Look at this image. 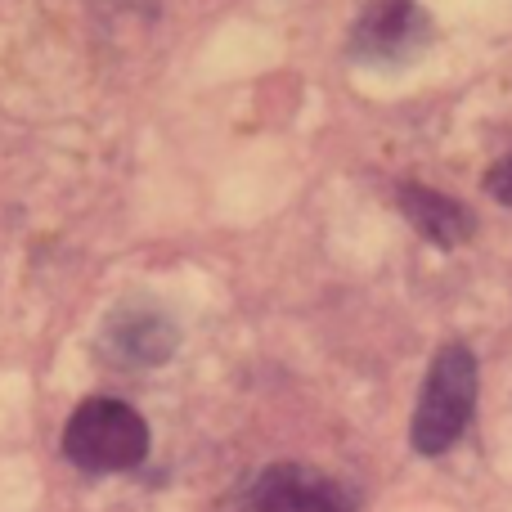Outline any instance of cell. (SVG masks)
Segmentation results:
<instances>
[{
  "label": "cell",
  "mask_w": 512,
  "mask_h": 512,
  "mask_svg": "<svg viewBox=\"0 0 512 512\" xmlns=\"http://www.w3.org/2000/svg\"><path fill=\"white\" fill-rule=\"evenodd\" d=\"M144 454H149V423L126 400L95 396L72 409L63 427V459L90 477L131 472L144 463Z\"/></svg>",
  "instance_id": "obj_1"
},
{
  "label": "cell",
  "mask_w": 512,
  "mask_h": 512,
  "mask_svg": "<svg viewBox=\"0 0 512 512\" xmlns=\"http://www.w3.org/2000/svg\"><path fill=\"white\" fill-rule=\"evenodd\" d=\"M472 409H477V355L463 342H450L436 351L432 369H427L423 396L414 409V427H409V441L418 454H445L472 423Z\"/></svg>",
  "instance_id": "obj_2"
},
{
  "label": "cell",
  "mask_w": 512,
  "mask_h": 512,
  "mask_svg": "<svg viewBox=\"0 0 512 512\" xmlns=\"http://www.w3.org/2000/svg\"><path fill=\"white\" fill-rule=\"evenodd\" d=\"M252 512H355L342 481L301 463H274L248 490Z\"/></svg>",
  "instance_id": "obj_3"
},
{
  "label": "cell",
  "mask_w": 512,
  "mask_h": 512,
  "mask_svg": "<svg viewBox=\"0 0 512 512\" xmlns=\"http://www.w3.org/2000/svg\"><path fill=\"white\" fill-rule=\"evenodd\" d=\"M427 41V18L409 0H382L360 18L351 50L360 59H409Z\"/></svg>",
  "instance_id": "obj_4"
},
{
  "label": "cell",
  "mask_w": 512,
  "mask_h": 512,
  "mask_svg": "<svg viewBox=\"0 0 512 512\" xmlns=\"http://www.w3.org/2000/svg\"><path fill=\"white\" fill-rule=\"evenodd\" d=\"M180 333L158 310H117L104 328L108 360L117 364H158L176 351Z\"/></svg>",
  "instance_id": "obj_5"
},
{
  "label": "cell",
  "mask_w": 512,
  "mask_h": 512,
  "mask_svg": "<svg viewBox=\"0 0 512 512\" xmlns=\"http://www.w3.org/2000/svg\"><path fill=\"white\" fill-rule=\"evenodd\" d=\"M400 212L414 221V230L423 239H432L436 248H459L472 239V216L459 198H445L427 185H405L400 189Z\"/></svg>",
  "instance_id": "obj_6"
},
{
  "label": "cell",
  "mask_w": 512,
  "mask_h": 512,
  "mask_svg": "<svg viewBox=\"0 0 512 512\" xmlns=\"http://www.w3.org/2000/svg\"><path fill=\"white\" fill-rule=\"evenodd\" d=\"M486 189H490V198H499L504 207H512V153L504 162H495V167H490Z\"/></svg>",
  "instance_id": "obj_7"
}]
</instances>
